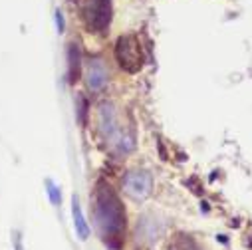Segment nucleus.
I'll list each match as a JSON object with an SVG mask.
<instances>
[{"instance_id":"f257e3e1","label":"nucleus","mask_w":252,"mask_h":250,"mask_svg":"<svg viewBox=\"0 0 252 250\" xmlns=\"http://www.w3.org/2000/svg\"><path fill=\"white\" fill-rule=\"evenodd\" d=\"M92 213L103 242L111 248H121L127 217H125L121 199L105 181H99L95 185V191L92 197Z\"/></svg>"},{"instance_id":"f03ea898","label":"nucleus","mask_w":252,"mask_h":250,"mask_svg":"<svg viewBox=\"0 0 252 250\" xmlns=\"http://www.w3.org/2000/svg\"><path fill=\"white\" fill-rule=\"evenodd\" d=\"M99 131L105 135V139H107V143L111 145L113 151L129 153L133 149V139L127 137V133L119 127L115 109L109 103H101L99 105Z\"/></svg>"},{"instance_id":"7ed1b4c3","label":"nucleus","mask_w":252,"mask_h":250,"mask_svg":"<svg viewBox=\"0 0 252 250\" xmlns=\"http://www.w3.org/2000/svg\"><path fill=\"white\" fill-rule=\"evenodd\" d=\"M115 60L121 70L135 74L143 68V48L135 34L119 36L115 42Z\"/></svg>"},{"instance_id":"20e7f679","label":"nucleus","mask_w":252,"mask_h":250,"mask_svg":"<svg viewBox=\"0 0 252 250\" xmlns=\"http://www.w3.org/2000/svg\"><path fill=\"white\" fill-rule=\"evenodd\" d=\"M84 22L90 32H103L111 24V0H88L82 10Z\"/></svg>"},{"instance_id":"39448f33","label":"nucleus","mask_w":252,"mask_h":250,"mask_svg":"<svg viewBox=\"0 0 252 250\" xmlns=\"http://www.w3.org/2000/svg\"><path fill=\"white\" fill-rule=\"evenodd\" d=\"M123 189L131 199L143 201V199H147L151 195L153 179H151V175L147 171H131L123 179Z\"/></svg>"},{"instance_id":"423d86ee","label":"nucleus","mask_w":252,"mask_h":250,"mask_svg":"<svg viewBox=\"0 0 252 250\" xmlns=\"http://www.w3.org/2000/svg\"><path fill=\"white\" fill-rule=\"evenodd\" d=\"M107 80H109V74H107L103 60L101 58H92L90 64H88V74H86L88 88L92 92H101L107 86Z\"/></svg>"},{"instance_id":"0eeeda50","label":"nucleus","mask_w":252,"mask_h":250,"mask_svg":"<svg viewBox=\"0 0 252 250\" xmlns=\"http://www.w3.org/2000/svg\"><path fill=\"white\" fill-rule=\"evenodd\" d=\"M80 70H82V54H80V46L76 42H72L68 46V82L76 84L80 80Z\"/></svg>"},{"instance_id":"6e6552de","label":"nucleus","mask_w":252,"mask_h":250,"mask_svg":"<svg viewBox=\"0 0 252 250\" xmlns=\"http://www.w3.org/2000/svg\"><path fill=\"white\" fill-rule=\"evenodd\" d=\"M72 215H74V226H76V234L80 240H88L90 236V226L84 219V213H82V207L78 203V197H72Z\"/></svg>"},{"instance_id":"1a4fd4ad","label":"nucleus","mask_w":252,"mask_h":250,"mask_svg":"<svg viewBox=\"0 0 252 250\" xmlns=\"http://www.w3.org/2000/svg\"><path fill=\"white\" fill-rule=\"evenodd\" d=\"M46 189H48V195H50V201L54 203V205H60L62 203V193H60V189L52 183V181H46Z\"/></svg>"},{"instance_id":"9d476101","label":"nucleus","mask_w":252,"mask_h":250,"mask_svg":"<svg viewBox=\"0 0 252 250\" xmlns=\"http://www.w3.org/2000/svg\"><path fill=\"white\" fill-rule=\"evenodd\" d=\"M56 28H58V34H62L64 32V28H66V22H64V14H62V10H56Z\"/></svg>"}]
</instances>
